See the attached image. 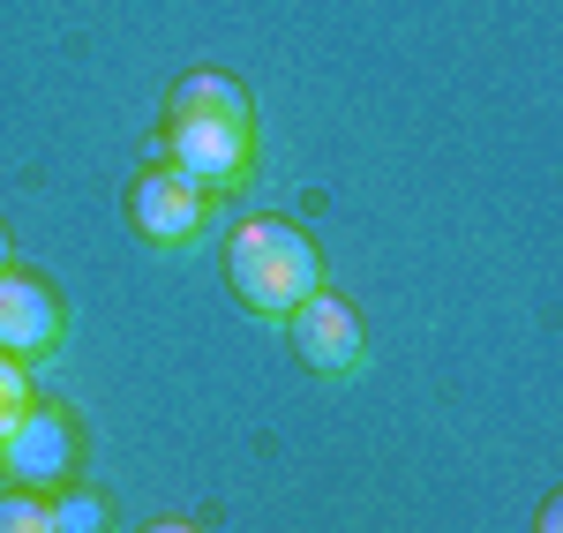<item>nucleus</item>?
Returning a JSON list of instances; mask_svg holds the SVG:
<instances>
[{"label":"nucleus","instance_id":"nucleus-1","mask_svg":"<svg viewBox=\"0 0 563 533\" xmlns=\"http://www.w3.org/2000/svg\"><path fill=\"white\" fill-rule=\"evenodd\" d=\"M166 166L188 174L203 196L241 188L256 166V121H249V90L218 68L180 76L174 106H166Z\"/></svg>","mask_w":563,"mask_h":533},{"label":"nucleus","instance_id":"nucleus-2","mask_svg":"<svg viewBox=\"0 0 563 533\" xmlns=\"http://www.w3.org/2000/svg\"><path fill=\"white\" fill-rule=\"evenodd\" d=\"M225 286L241 293V309L286 323L308 293H323V256L308 248V233H294V225L249 219V225H233V241H225Z\"/></svg>","mask_w":563,"mask_h":533},{"label":"nucleus","instance_id":"nucleus-3","mask_svg":"<svg viewBox=\"0 0 563 533\" xmlns=\"http://www.w3.org/2000/svg\"><path fill=\"white\" fill-rule=\"evenodd\" d=\"M218 196H203L188 174H174V166H151V174L129 188V219L135 233L151 241V248H196L203 233H211V211Z\"/></svg>","mask_w":563,"mask_h":533},{"label":"nucleus","instance_id":"nucleus-4","mask_svg":"<svg viewBox=\"0 0 563 533\" xmlns=\"http://www.w3.org/2000/svg\"><path fill=\"white\" fill-rule=\"evenodd\" d=\"M286 338H294L301 368H316V376H353L368 360V331L339 293H308L301 309L286 315Z\"/></svg>","mask_w":563,"mask_h":533},{"label":"nucleus","instance_id":"nucleus-5","mask_svg":"<svg viewBox=\"0 0 563 533\" xmlns=\"http://www.w3.org/2000/svg\"><path fill=\"white\" fill-rule=\"evenodd\" d=\"M76 466V421L60 413V406L31 399V413L8 429V444H0V474L15 481V489H45V481H60Z\"/></svg>","mask_w":563,"mask_h":533},{"label":"nucleus","instance_id":"nucleus-6","mask_svg":"<svg viewBox=\"0 0 563 533\" xmlns=\"http://www.w3.org/2000/svg\"><path fill=\"white\" fill-rule=\"evenodd\" d=\"M60 331H68V315L53 301V286L31 278V270H0V354H15L23 368L53 360L60 354Z\"/></svg>","mask_w":563,"mask_h":533},{"label":"nucleus","instance_id":"nucleus-7","mask_svg":"<svg viewBox=\"0 0 563 533\" xmlns=\"http://www.w3.org/2000/svg\"><path fill=\"white\" fill-rule=\"evenodd\" d=\"M31 399H38V391H31V368L15 354H0V444H8V429L31 413Z\"/></svg>","mask_w":563,"mask_h":533},{"label":"nucleus","instance_id":"nucleus-8","mask_svg":"<svg viewBox=\"0 0 563 533\" xmlns=\"http://www.w3.org/2000/svg\"><path fill=\"white\" fill-rule=\"evenodd\" d=\"M53 533H106V496L68 489L60 503H53Z\"/></svg>","mask_w":563,"mask_h":533},{"label":"nucleus","instance_id":"nucleus-9","mask_svg":"<svg viewBox=\"0 0 563 533\" xmlns=\"http://www.w3.org/2000/svg\"><path fill=\"white\" fill-rule=\"evenodd\" d=\"M0 533H53V503H38L31 489L0 496Z\"/></svg>","mask_w":563,"mask_h":533},{"label":"nucleus","instance_id":"nucleus-10","mask_svg":"<svg viewBox=\"0 0 563 533\" xmlns=\"http://www.w3.org/2000/svg\"><path fill=\"white\" fill-rule=\"evenodd\" d=\"M541 533H563V496H549V503H541Z\"/></svg>","mask_w":563,"mask_h":533},{"label":"nucleus","instance_id":"nucleus-11","mask_svg":"<svg viewBox=\"0 0 563 533\" xmlns=\"http://www.w3.org/2000/svg\"><path fill=\"white\" fill-rule=\"evenodd\" d=\"M143 533H196L188 519H158V526H143Z\"/></svg>","mask_w":563,"mask_h":533},{"label":"nucleus","instance_id":"nucleus-12","mask_svg":"<svg viewBox=\"0 0 563 533\" xmlns=\"http://www.w3.org/2000/svg\"><path fill=\"white\" fill-rule=\"evenodd\" d=\"M0 270H8V225H0Z\"/></svg>","mask_w":563,"mask_h":533}]
</instances>
